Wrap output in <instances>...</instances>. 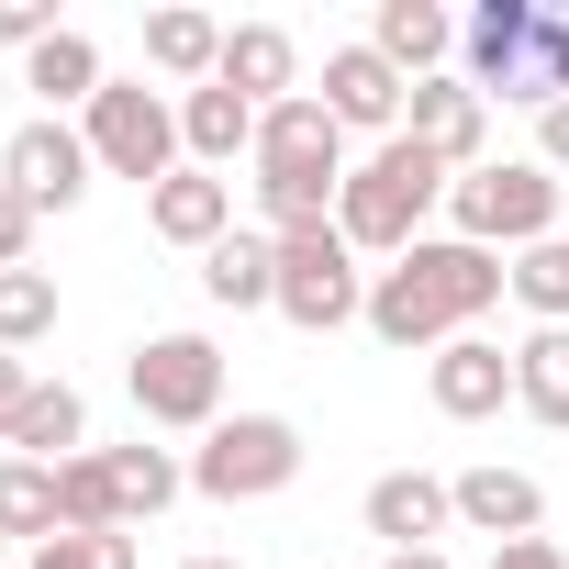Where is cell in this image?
<instances>
[{"mask_svg": "<svg viewBox=\"0 0 569 569\" xmlns=\"http://www.w3.org/2000/svg\"><path fill=\"white\" fill-rule=\"evenodd\" d=\"M436 201H447V168H436L413 134H391L369 168H347V190H336V234H347L358 257H413Z\"/></svg>", "mask_w": 569, "mask_h": 569, "instance_id": "obj_1", "label": "cell"}, {"mask_svg": "<svg viewBox=\"0 0 569 569\" xmlns=\"http://www.w3.org/2000/svg\"><path fill=\"white\" fill-rule=\"evenodd\" d=\"M447 223H458V246H547L558 234V168H536V157H491V168H469V179H447Z\"/></svg>", "mask_w": 569, "mask_h": 569, "instance_id": "obj_2", "label": "cell"}, {"mask_svg": "<svg viewBox=\"0 0 569 569\" xmlns=\"http://www.w3.org/2000/svg\"><path fill=\"white\" fill-rule=\"evenodd\" d=\"M79 134H90V168H112V179H134V190H157V179H179V101L168 90H146V79H112L90 112H79Z\"/></svg>", "mask_w": 569, "mask_h": 569, "instance_id": "obj_3", "label": "cell"}, {"mask_svg": "<svg viewBox=\"0 0 569 569\" xmlns=\"http://www.w3.org/2000/svg\"><path fill=\"white\" fill-rule=\"evenodd\" d=\"M302 480V425L291 413H223L190 458V491L201 502H268V491H291Z\"/></svg>", "mask_w": 569, "mask_h": 569, "instance_id": "obj_4", "label": "cell"}, {"mask_svg": "<svg viewBox=\"0 0 569 569\" xmlns=\"http://www.w3.org/2000/svg\"><path fill=\"white\" fill-rule=\"evenodd\" d=\"M279 313H291L302 336H336V325H369V268L336 223L313 234H279Z\"/></svg>", "mask_w": 569, "mask_h": 569, "instance_id": "obj_5", "label": "cell"}, {"mask_svg": "<svg viewBox=\"0 0 569 569\" xmlns=\"http://www.w3.org/2000/svg\"><path fill=\"white\" fill-rule=\"evenodd\" d=\"M123 380H134V413L146 425H179V436H212L223 425V347L212 336H146Z\"/></svg>", "mask_w": 569, "mask_h": 569, "instance_id": "obj_6", "label": "cell"}, {"mask_svg": "<svg viewBox=\"0 0 569 569\" xmlns=\"http://www.w3.org/2000/svg\"><path fill=\"white\" fill-rule=\"evenodd\" d=\"M0 190H23L34 212H68V201L90 190V134L57 123V112H34L12 146H0Z\"/></svg>", "mask_w": 569, "mask_h": 569, "instance_id": "obj_7", "label": "cell"}, {"mask_svg": "<svg viewBox=\"0 0 569 569\" xmlns=\"http://www.w3.org/2000/svg\"><path fill=\"white\" fill-rule=\"evenodd\" d=\"M402 134L447 168V179H469V168H491V101L469 90V79H425L413 101H402Z\"/></svg>", "mask_w": 569, "mask_h": 569, "instance_id": "obj_8", "label": "cell"}, {"mask_svg": "<svg viewBox=\"0 0 569 569\" xmlns=\"http://www.w3.org/2000/svg\"><path fill=\"white\" fill-rule=\"evenodd\" d=\"M402 101H413V79H402L380 46H336V57H325V112H336L347 134H380V146H391V134H402Z\"/></svg>", "mask_w": 569, "mask_h": 569, "instance_id": "obj_9", "label": "cell"}, {"mask_svg": "<svg viewBox=\"0 0 569 569\" xmlns=\"http://www.w3.org/2000/svg\"><path fill=\"white\" fill-rule=\"evenodd\" d=\"M425 391H436L447 425H491V413L513 402V358H502L491 336H447V347L425 358Z\"/></svg>", "mask_w": 569, "mask_h": 569, "instance_id": "obj_10", "label": "cell"}, {"mask_svg": "<svg viewBox=\"0 0 569 569\" xmlns=\"http://www.w3.org/2000/svg\"><path fill=\"white\" fill-rule=\"evenodd\" d=\"M257 168H313V179H347V123L325 112V90H291L257 112Z\"/></svg>", "mask_w": 569, "mask_h": 569, "instance_id": "obj_11", "label": "cell"}, {"mask_svg": "<svg viewBox=\"0 0 569 569\" xmlns=\"http://www.w3.org/2000/svg\"><path fill=\"white\" fill-rule=\"evenodd\" d=\"M146 223H157L168 246L212 257V246L234 234V179H212V168H179V179H157V190H146Z\"/></svg>", "mask_w": 569, "mask_h": 569, "instance_id": "obj_12", "label": "cell"}, {"mask_svg": "<svg viewBox=\"0 0 569 569\" xmlns=\"http://www.w3.org/2000/svg\"><path fill=\"white\" fill-rule=\"evenodd\" d=\"M447 491H458V525H469V536H491V547H513V536H536V525H547V491H536L525 469H502V458L458 469Z\"/></svg>", "mask_w": 569, "mask_h": 569, "instance_id": "obj_13", "label": "cell"}, {"mask_svg": "<svg viewBox=\"0 0 569 569\" xmlns=\"http://www.w3.org/2000/svg\"><path fill=\"white\" fill-rule=\"evenodd\" d=\"M447 525H458V491H447L436 469H380V480H369V536H391V558H402V547H436Z\"/></svg>", "mask_w": 569, "mask_h": 569, "instance_id": "obj_14", "label": "cell"}, {"mask_svg": "<svg viewBox=\"0 0 569 569\" xmlns=\"http://www.w3.org/2000/svg\"><path fill=\"white\" fill-rule=\"evenodd\" d=\"M179 146H190V168L223 179L234 157H257V101L223 90V79H212V90H179Z\"/></svg>", "mask_w": 569, "mask_h": 569, "instance_id": "obj_15", "label": "cell"}, {"mask_svg": "<svg viewBox=\"0 0 569 569\" xmlns=\"http://www.w3.org/2000/svg\"><path fill=\"white\" fill-rule=\"evenodd\" d=\"M525 34H536V0H480V12L458 23V57H469V90H513L525 79Z\"/></svg>", "mask_w": 569, "mask_h": 569, "instance_id": "obj_16", "label": "cell"}, {"mask_svg": "<svg viewBox=\"0 0 569 569\" xmlns=\"http://www.w3.org/2000/svg\"><path fill=\"white\" fill-rule=\"evenodd\" d=\"M369 46L425 90V79H447V57H458V23L436 12V0H380V23H369Z\"/></svg>", "mask_w": 569, "mask_h": 569, "instance_id": "obj_17", "label": "cell"}, {"mask_svg": "<svg viewBox=\"0 0 569 569\" xmlns=\"http://www.w3.org/2000/svg\"><path fill=\"white\" fill-rule=\"evenodd\" d=\"M201 291L223 313H279V234H223L201 257Z\"/></svg>", "mask_w": 569, "mask_h": 569, "instance_id": "obj_18", "label": "cell"}, {"mask_svg": "<svg viewBox=\"0 0 569 569\" xmlns=\"http://www.w3.org/2000/svg\"><path fill=\"white\" fill-rule=\"evenodd\" d=\"M212 79H223V90H246V101L268 112V101H291V79H302V46L279 34V23H234V34H223V68H212Z\"/></svg>", "mask_w": 569, "mask_h": 569, "instance_id": "obj_19", "label": "cell"}, {"mask_svg": "<svg viewBox=\"0 0 569 569\" xmlns=\"http://www.w3.org/2000/svg\"><path fill=\"white\" fill-rule=\"evenodd\" d=\"M23 90H34V101H46V112L68 123V112H90V101H101L112 79H101V46H90V34L68 23L57 46H34V57H23Z\"/></svg>", "mask_w": 569, "mask_h": 569, "instance_id": "obj_20", "label": "cell"}, {"mask_svg": "<svg viewBox=\"0 0 569 569\" xmlns=\"http://www.w3.org/2000/svg\"><path fill=\"white\" fill-rule=\"evenodd\" d=\"M12 458H34V469L90 458V402H79L68 380H34V402H23V425H12Z\"/></svg>", "mask_w": 569, "mask_h": 569, "instance_id": "obj_21", "label": "cell"}, {"mask_svg": "<svg viewBox=\"0 0 569 569\" xmlns=\"http://www.w3.org/2000/svg\"><path fill=\"white\" fill-rule=\"evenodd\" d=\"M146 68L179 79V90H212V68H223V23H212V12H146Z\"/></svg>", "mask_w": 569, "mask_h": 569, "instance_id": "obj_22", "label": "cell"}, {"mask_svg": "<svg viewBox=\"0 0 569 569\" xmlns=\"http://www.w3.org/2000/svg\"><path fill=\"white\" fill-rule=\"evenodd\" d=\"M101 469H112V502H123V525H157V513L190 491V469H179L168 447H146V436H134V447H101Z\"/></svg>", "mask_w": 569, "mask_h": 569, "instance_id": "obj_23", "label": "cell"}, {"mask_svg": "<svg viewBox=\"0 0 569 569\" xmlns=\"http://www.w3.org/2000/svg\"><path fill=\"white\" fill-rule=\"evenodd\" d=\"M513 402L569 436V325H536V336L513 347Z\"/></svg>", "mask_w": 569, "mask_h": 569, "instance_id": "obj_24", "label": "cell"}, {"mask_svg": "<svg viewBox=\"0 0 569 569\" xmlns=\"http://www.w3.org/2000/svg\"><path fill=\"white\" fill-rule=\"evenodd\" d=\"M57 525H68V536H134V525H123V502H112V469H101V447L57 469Z\"/></svg>", "mask_w": 569, "mask_h": 569, "instance_id": "obj_25", "label": "cell"}, {"mask_svg": "<svg viewBox=\"0 0 569 569\" xmlns=\"http://www.w3.org/2000/svg\"><path fill=\"white\" fill-rule=\"evenodd\" d=\"M0 536H23V547L68 536V525H57V469H34V458H0Z\"/></svg>", "mask_w": 569, "mask_h": 569, "instance_id": "obj_26", "label": "cell"}, {"mask_svg": "<svg viewBox=\"0 0 569 569\" xmlns=\"http://www.w3.org/2000/svg\"><path fill=\"white\" fill-rule=\"evenodd\" d=\"M46 336H57V279H46V268H0V347L23 358V347H46Z\"/></svg>", "mask_w": 569, "mask_h": 569, "instance_id": "obj_27", "label": "cell"}, {"mask_svg": "<svg viewBox=\"0 0 569 569\" xmlns=\"http://www.w3.org/2000/svg\"><path fill=\"white\" fill-rule=\"evenodd\" d=\"M502 101H569V12H536V34H525V79L502 90Z\"/></svg>", "mask_w": 569, "mask_h": 569, "instance_id": "obj_28", "label": "cell"}, {"mask_svg": "<svg viewBox=\"0 0 569 569\" xmlns=\"http://www.w3.org/2000/svg\"><path fill=\"white\" fill-rule=\"evenodd\" d=\"M513 302H525L536 325H569V234H547V246L513 257Z\"/></svg>", "mask_w": 569, "mask_h": 569, "instance_id": "obj_29", "label": "cell"}, {"mask_svg": "<svg viewBox=\"0 0 569 569\" xmlns=\"http://www.w3.org/2000/svg\"><path fill=\"white\" fill-rule=\"evenodd\" d=\"M23 569H134V536H46Z\"/></svg>", "mask_w": 569, "mask_h": 569, "instance_id": "obj_30", "label": "cell"}, {"mask_svg": "<svg viewBox=\"0 0 569 569\" xmlns=\"http://www.w3.org/2000/svg\"><path fill=\"white\" fill-rule=\"evenodd\" d=\"M57 34H68V23L46 12V0H0V46H23V57H34V46H57Z\"/></svg>", "mask_w": 569, "mask_h": 569, "instance_id": "obj_31", "label": "cell"}, {"mask_svg": "<svg viewBox=\"0 0 569 569\" xmlns=\"http://www.w3.org/2000/svg\"><path fill=\"white\" fill-rule=\"evenodd\" d=\"M34 223H46V212H34L23 190H0V268H34Z\"/></svg>", "mask_w": 569, "mask_h": 569, "instance_id": "obj_32", "label": "cell"}, {"mask_svg": "<svg viewBox=\"0 0 569 569\" xmlns=\"http://www.w3.org/2000/svg\"><path fill=\"white\" fill-rule=\"evenodd\" d=\"M23 402H34V358H12V347H0V447H12Z\"/></svg>", "mask_w": 569, "mask_h": 569, "instance_id": "obj_33", "label": "cell"}, {"mask_svg": "<svg viewBox=\"0 0 569 569\" xmlns=\"http://www.w3.org/2000/svg\"><path fill=\"white\" fill-rule=\"evenodd\" d=\"M491 569H569V547L558 536H513V547H491Z\"/></svg>", "mask_w": 569, "mask_h": 569, "instance_id": "obj_34", "label": "cell"}, {"mask_svg": "<svg viewBox=\"0 0 569 569\" xmlns=\"http://www.w3.org/2000/svg\"><path fill=\"white\" fill-rule=\"evenodd\" d=\"M536 168H569V101L536 112Z\"/></svg>", "mask_w": 569, "mask_h": 569, "instance_id": "obj_35", "label": "cell"}, {"mask_svg": "<svg viewBox=\"0 0 569 569\" xmlns=\"http://www.w3.org/2000/svg\"><path fill=\"white\" fill-rule=\"evenodd\" d=\"M380 569H447V547H402V558H380Z\"/></svg>", "mask_w": 569, "mask_h": 569, "instance_id": "obj_36", "label": "cell"}, {"mask_svg": "<svg viewBox=\"0 0 569 569\" xmlns=\"http://www.w3.org/2000/svg\"><path fill=\"white\" fill-rule=\"evenodd\" d=\"M190 569H246V558H190Z\"/></svg>", "mask_w": 569, "mask_h": 569, "instance_id": "obj_37", "label": "cell"}]
</instances>
